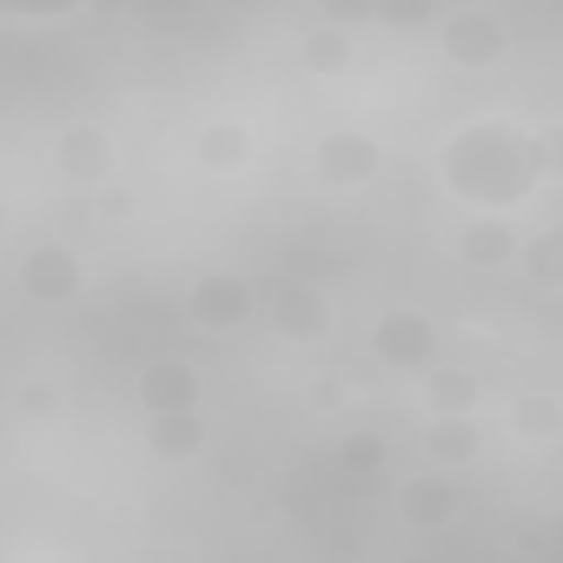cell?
Returning a JSON list of instances; mask_svg holds the SVG:
<instances>
[{"instance_id":"obj_15","label":"cell","mask_w":563,"mask_h":563,"mask_svg":"<svg viewBox=\"0 0 563 563\" xmlns=\"http://www.w3.org/2000/svg\"><path fill=\"white\" fill-rule=\"evenodd\" d=\"M510 265H523L543 292H550V286H563V232H556V225H543V232L517 239V258H510Z\"/></svg>"},{"instance_id":"obj_19","label":"cell","mask_w":563,"mask_h":563,"mask_svg":"<svg viewBox=\"0 0 563 563\" xmlns=\"http://www.w3.org/2000/svg\"><path fill=\"white\" fill-rule=\"evenodd\" d=\"M339 464L358 471V477H372V471L385 464V438H378V431H352V438L339 444Z\"/></svg>"},{"instance_id":"obj_7","label":"cell","mask_w":563,"mask_h":563,"mask_svg":"<svg viewBox=\"0 0 563 563\" xmlns=\"http://www.w3.org/2000/svg\"><path fill=\"white\" fill-rule=\"evenodd\" d=\"M272 332L286 339V345H319L325 332H332V306H325V292H312V286H286L272 299Z\"/></svg>"},{"instance_id":"obj_12","label":"cell","mask_w":563,"mask_h":563,"mask_svg":"<svg viewBox=\"0 0 563 563\" xmlns=\"http://www.w3.org/2000/svg\"><path fill=\"white\" fill-rule=\"evenodd\" d=\"M199 444H206V418H199V405L146 411V451H153V457L179 464V457H199Z\"/></svg>"},{"instance_id":"obj_2","label":"cell","mask_w":563,"mask_h":563,"mask_svg":"<svg viewBox=\"0 0 563 563\" xmlns=\"http://www.w3.org/2000/svg\"><path fill=\"white\" fill-rule=\"evenodd\" d=\"M21 292H27L34 306H67V299H80V292H87V258H80L74 245H60V239L27 245V258H21Z\"/></svg>"},{"instance_id":"obj_16","label":"cell","mask_w":563,"mask_h":563,"mask_svg":"<svg viewBox=\"0 0 563 563\" xmlns=\"http://www.w3.org/2000/svg\"><path fill=\"white\" fill-rule=\"evenodd\" d=\"M299 67H306V74H319V80L345 74V67H352V34H345V27L306 34V41H299Z\"/></svg>"},{"instance_id":"obj_13","label":"cell","mask_w":563,"mask_h":563,"mask_svg":"<svg viewBox=\"0 0 563 563\" xmlns=\"http://www.w3.org/2000/svg\"><path fill=\"white\" fill-rule=\"evenodd\" d=\"M192 159H199L206 173H245V166H252V133L232 126V120H212V126L192 133Z\"/></svg>"},{"instance_id":"obj_17","label":"cell","mask_w":563,"mask_h":563,"mask_svg":"<svg viewBox=\"0 0 563 563\" xmlns=\"http://www.w3.org/2000/svg\"><path fill=\"white\" fill-rule=\"evenodd\" d=\"M510 431L530 438V444H556V438H563V405L543 398V391H537V398H517V405H510Z\"/></svg>"},{"instance_id":"obj_22","label":"cell","mask_w":563,"mask_h":563,"mask_svg":"<svg viewBox=\"0 0 563 563\" xmlns=\"http://www.w3.org/2000/svg\"><path fill=\"white\" fill-rule=\"evenodd\" d=\"M372 8H378V0H319V14H325V27H365L372 21Z\"/></svg>"},{"instance_id":"obj_5","label":"cell","mask_w":563,"mask_h":563,"mask_svg":"<svg viewBox=\"0 0 563 563\" xmlns=\"http://www.w3.org/2000/svg\"><path fill=\"white\" fill-rule=\"evenodd\" d=\"M372 352H378L385 365H398V372H424L431 352H438V325H431L424 312H385V319L372 325Z\"/></svg>"},{"instance_id":"obj_3","label":"cell","mask_w":563,"mask_h":563,"mask_svg":"<svg viewBox=\"0 0 563 563\" xmlns=\"http://www.w3.org/2000/svg\"><path fill=\"white\" fill-rule=\"evenodd\" d=\"M186 312H192V325H206V332H239V325L258 312V292H252L245 272H206V278H192Z\"/></svg>"},{"instance_id":"obj_8","label":"cell","mask_w":563,"mask_h":563,"mask_svg":"<svg viewBox=\"0 0 563 563\" xmlns=\"http://www.w3.org/2000/svg\"><path fill=\"white\" fill-rule=\"evenodd\" d=\"M457 258L477 265V272L510 265V258H517V225H510V212H477V219H464V225H457Z\"/></svg>"},{"instance_id":"obj_11","label":"cell","mask_w":563,"mask_h":563,"mask_svg":"<svg viewBox=\"0 0 563 563\" xmlns=\"http://www.w3.org/2000/svg\"><path fill=\"white\" fill-rule=\"evenodd\" d=\"M179 405H199V372L186 358L140 365V411H179Z\"/></svg>"},{"instance_id":"obj_23","label":"cell","mask_w":563,"mask_h":563,"mask_svg":"<svg viewBox=\"0 0 563 563\" xmlns=\"http://www.w3.org/2000/svg\"><path fill=\"white\" fill-rule=\"evenodd\" d=\"M14 405H21L27 418H54V411H60V391H54V385H21Z\"/></svg>"},{"instance_id":"obj_14","label":"cell","mask_w":563,"mask_h":563,"mask_svg":"<svg viewBox=\"0 0 563 563\" xmlns=\"http://www.w3.org/2000/svg\"><path fill=\"white\" fill-rule=\"evenodd\" d=\"M424 451L451 471V464H471V457L484 451V438H477L471 411H438V418H431V431H424Z\"/></svg>"},{"instance_id":"obj_4","label":"cell","mask_w":563,"mask_h":563,"mask_svg":"<svg viewBox=\"0 0 563 563\" xmlns=\"http://www.w3.org/2000/svg\"><path fill=\"white\" fill-rule=\"evenodd\" d=\"M378 166H385V153H378L372 133H325V140H319V186H332V192L372 186Z\"/></svg>"},{"instance_id":"obj_18","label":"cell","mask_w":563,"mask_h":563,"mask_svg":"<svg viewBox=\"0 0 563 563\" xmlns=\"http://www.w3.org/2000/svg\"><path fill=\"white\" fill-rule=\"evenodd\" d=\"M424 405L431 411H477V378L471 372H431L424 365Z\"/></svg>"},{"instance_id":"obj_21","label":"cell","mask_w":563,"mask_h":563,"mask_svg":"<svg viewBox=\"0 0 563 563\" xmlns=\"http://www.w3.org/2000/svg\"><path fill=\"white\" fill-rule=\"evenodd\" d=\"M431 8H438V0H378L372 21H378V27H391V34H405V27H424V21H431Z\"/></svg>"},{"instance_id":"obj_10","label":"cell","mask_w":563,"mask_h":563,"mask_svg":"<svg viewBox=\"0 0 563 563\" xmlns=\"http://www.w3.org/2000/svg\"><path fill=\"white\" fill-rule=\"evenodd\" d=\"M60 173L74 186H100L113 173V133L107 126H67L60 133Z\"/></svg>"},{"instance_id":"obj_9","label":"cell","mask_w":563,"mask_h":563,"mask_svg":"<svg viewBox=\"0 0 563 563\" xmlns=\"http://www.w3.org/2000/svg\"><path fill=\"white\" fill-rule=\"evenodd\" d=\"M398 510H405L418 530H438V523H451V517H457V484H451V471L438 464V471H418V477H405V490H398Z\"/></svg>"},{"instance_id":"obj_24","label":"cell","mask_w":563,"mask_h":563,"mask_svg":"<svg viewBox=\"0 0 563 563\" xmlns=\"http://www.w3.org/2000/svg\"><path fill=\"white\" fill-rule=\"evenodd\" d=\"M8 225H14V212H8V206H0V232H8Z\"/></svg>"},{"instance_id":"obj_20","label":"cell","mask_w":563,"mask_h":563,"mask_svg":"<svg viewBox=\"0 0 563 563\" xmlns=\"http://www.w3.org/2000/svg\"><path fill=\"white\" fill-rule=\"evenodd\" d=\"M87 0H0V21H67Z\"/></svg>"},{"instance_id":"obj_1","label":"cell","mask_w":563,"mask_h":563,"mask_svg":"<svg viewBox=\"0 0 563 563\" xmlns=\"http://www.w3.org/2000/svg\"><path fill=\"white\" fill-rule=\"evenodd\" d=\"M556 159V133H530L517 120H471L444 140V186L477 212H517Z\"/></svg>"},{"instance_id":"obj_6","label":"cell","mask_w":563,"mask_h":563,"mask_svg":"<svg viewBox=\"0 0 563 563\" xmlns=\"http://www.w3.org/2000/svg\"><path fill=\"white\" fill-rule=\"evenodd\" d=\"M438 41H444V54H451L457 67H497V60H504V47H510L504 21H497V14H484V8H464V14H451Z\"/></svg>"}]
</instances>
